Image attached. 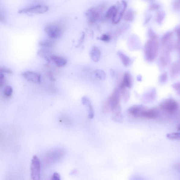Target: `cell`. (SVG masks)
<instances>
[{
    "label": "cell",
    "mask_w": 180,
    "mask_h": 180,
    "mask_svg": "<svg viewBox=\"0 0 180 180\" xmlns=\"http://www.w3.org/2000/svg\"><path fill=\"white\" fill-rule=\"evenodd\" d=\"M159 45L156 40H149L146 42L145 47V56L149 62H152L158 53Z\"/></svg>",
    "instance_id": "6da1fadb"
},
{
    "label": "cell",
    "mask_w": 180,
    "mask_h": 180,
    "mask_svg": "<svg viewBox=\"0 0 180 180\" xmlns=\"http://www.w3.org/2000/svg\"><path fill=\"white\" fill-rule=\"evenodd\" d=\"M120 99L119 91L117 89H115L108 98L107 102L104 105V111H108L109 110L112 111L115 107L120 105Z\"/></svg>",
    "instance_id": "7a4b0ae2"
},
{
    "label": "cell",
    "mask_w": 180,
    "mask_h": 180,
    "mask_svg": "<svg viewBox=\"0 0 180 180\" xmlns=\"http://www.w3.org/2000/svg\"><path fill=\"white\" fill-rule=\"evenodd\" d=\"M105 7V4H102L88 10L86 13V16L90 24H94L99 20Z\"/></svg>",
    "instance_id": "3957f363"
},
{
    "label": "cell",
    "mask_w": 180,
    "mask_h": 180,
    "mask_svg": "<svg viewBox=\"0 0 180 180\" xmlns=\"http://www.w3.org/2000/svg\"><path fill=\"white\" fill-rule=\"evenodd\" d=\"M41 163L37 156H33L31 165V176L32 180H40Z\"/></svg>",
    "instance_id": "277c9868"
},
{
    "label": "cell",
    "mask_w": 180,
    "mask_h": 180,
    "mask_svg": "<svg viewBox=\"0 0 180 180\" xmlns=\"http://www.w3.org/2000/svg\"><path fill=\"white\" fill-rule=\"evenodd\" d=\"M160 107L163 111L169 114L175 113L179 109V105L176 101L169 99L161 103Z\"/></svg>",
    "instance_id": "5b68a950"
},
{
    "label": "cell",
    "mask_w": 180,
    "mask_h": 180,
    "mask_svg": "<svg viewBox=\"0 0 180 180\" xmlns=\"http://www.w3.org/2000/svg\"><path fill=\"white\" fill-rule=\"evenodd\" d=\"M116 6V11L115 15L112 19V22L114 24H118L123 16L127 8V3L124 1H119Z\"/></svg>",
    "instance_id": "8992f818"
},
{
    "label": "cell",
    "mask_w": 180,
    "mask_h": 180,
    "mask_svg": "<svg viewBox=\"0 0 180 180\" xmlns=\"http://www.w3.org/2000/svg\"><path fill=\"white\" fill-rule=\"evenodd\" d=\"M44 31L52 39H58L62 34V28L56 24L47 25L44 29Z\"/></svg>",
    "instance_id": "52a82bcc"
},
{
    "label": "cell",
    "mask_w": 180,
    "mask_h": 180,
    "mask_svg": "<svg viewBox=\"0 0 180 180\" xmlns=\"http://www.w3.org/2000/svg\"><path fill=\"white\" fill-rule=\"evenodd\" d=\"M48 7L44 5H37L19 10V14L31 13L35 14H43L48 11Z\"/></svg>",
    "instance_id": "ba28073f"
},
{
    "label": "cell",
    "mask_w": 180,
    "mask_h": 180,
    "mask_svg": "<svg viewBox=\"0 0 180 180\" xmlns=\"http://www.w3.org/2000/svg\"><path fill=\"white\" fill-rule=\"evenodd\" d=\"M23 77L27 81L35 84H39L41 81V77L39 74L35 72L27 71L22 74Z\"/></svg>",
    "instance_id": "9c48e42d"
},
{
    "label": "cell",
    "mask_w": 180,
    "mask_h": 180,
    "mask_svg": "<svg viewBox=\"0 0 180 180\" xmlns=\"http://www.w3.org/2000/svg\"><path fill=\"white\" fill-rule=\"evenodd\" d=\"M159 114V112L156 108L145 109L141 112L139 117L149 119H155L158 117Z\"/></svg>",
    "instance_id": "30bf717a"
},
{
    "label": "cell",
    "mask_w": 180,
    "mask_h": 180,
    "mask_svg": "<svg viewBox=\"0 0 180 180\" xmlns=\"http://www.w3.org/2000/svg\"><path fill=\"white\" fill-rule=\"evenodd\" d=\"M132 86V79L131 74L127 72L125 73L122 81L119 86L120 90L125 89L126 88H130Z\"/></svg>",
    "instance_id": "8fae6325"
},
{
    "label": "cell",
    "mask_w": 180,
    "mask_h": 180,
    "mask_svg": "<svg viewBox=\"0 0 180 180\" xmlns=\"http://www.w3.org/2000/svg\"><path fill=\"white\" fill-rule=\"evenodd\" d=\"M82 104L86 106L88 108V118L92 119L94 117V113L93 107L90 99L87 97L84 96L82 99Z\"/></svg>",
    "instance_id": "7c38bea8"
},
{
    "label": "cell",
    "mask_w": 180,
    "mask_h": 180,
    "mask_svg": "<svg viewBox=\"0 0 180 180\" xmlns=\"http://www.w3.org/2000/svg\"><path fill=\"white\" fill-rule=\"evenodd\" d=\"M144 106L141 105L132 106L129 108L128 111L129 113L134 117H139L141 112L145 109Z\"/></svg>",
    "instance_id": "4fadbf2b"
},
{
    "label": "cell",
    "mask_w": 180,
    "mask_h": 180,
    "mask_svg": "<svg viewBox=\"0 0 180 180\" xmlns=\"http://www.w3.org/2000/svg\"><path fill=\"white\" fill-rule=\"evenodd\" d=\"M91 59L95 62H98L101 58V52L99 48L96 46L92 48L90 52Z\"/></svg>",
    "instance_id": "5bb4252c"
},
{
    "label": "cell",
    "mask_w": 180,
    "mask_h": 180,
    "mask_svg": "<svg viewBox=\"0 0 180 180\" xmlns=\"http://www.w3.org/2000/svg\"><path fill=\"white\" fill-rule=\"evenodd\" d=\"M50 59L51 61H52L58 67L64 66L67 64V61L66 59L62 57L52 55L51 56Z\"/></svg>",
    "instance_id": "9a60e30c"
},
{
    "label": "cell",
    "mask_w": 180,
    "mask_h": 180,
    "mask_svg": "<svg viewBox=\"0 0 180 180\" xmlns=\"http://www.w3.org/2000/svg\"><path fill=\"white\" fill-rule=\"evenodd\" d=\"M180 63L179 61H177L173 63L171 67L170 74L171 77H174L179 73Z\"/></svg>",
    "instance_id": "2e32d148"
},
{
    "label": "cell",
    "mask_w": 180,
    "mask_h": 180,
    "mask_svg": "<svg viewBox=\"0 0 180 180\" xmlns=\"http://www.w3.org/2000/svg\"><path fill=\"white\" fill-rule=\"evenodd\" d=\"M117 54L121 60L122 61V64L125 67L128 66L130 62V58L120 51H118L117 52Z\"/></svg>",
    "instance_id": "e0dca14e"
},
{
    "label": "cell",
    "mask_w": 180,
    "mask_h": 180,
    "mask_svg": "<svg viewBox=\"0 0 180 180\" xmlns=\"http://www.w3.org/2000/svg\"><path fill=\"white\" fill-rule=\"evenodd\" d=\"M38 54L39 56L46 59L48 62H50V58L52 55L49 51L45 49H41L38 52Z\"/></svg>",
    "instance_id": "ac0fdd59"
},
{
    "label": "cell",
    "mask_w": 180,
    "mask_h": 180,
    "mask_svg": "<svg viewBox=\"0 0 180 180\" xmlns=\"http://www.w3.org/2000/svg\"><path fill=\"white\" fill-rule=\"evenodd\" d=\"M123 18L124 20L127 22H132L134 18V13L133 10L130 9L128 10L124 14Z\"/></svg>",
    "instance_id": "d6986e66"
},
{
    "label": "cell",
    "mask_w": 180,
    "mask_h": 180,
    "mask_svg": "<svg viewBox=\"0 0 180 180\" xmlns=\"http://www.w3.org/2000/svg\"><path fill=\"white\" fill-rule=\"evenodd\" d=\"M116 6L113 5L111 6L109 9L107 11L105 15V18L106 19L113 18L114 15H115L116 11Z\"/></svg>",
    "instance_id": "ffe728a7"
},
{
    "label": "cell",
    "mask_w": 180,
    "mask_h": 180,
    "mask_svg": "<svg viewBox=\"0 0 180 180\" xmlns=\"http://www.w3.org/2000/svg\"><path fill=\"white\" fill-rule=\"evenodd\" d=\"M40 46L46 48H52L55 46V42L52 39H46L43 40L39 42Z\"/></svg>",
    "instance_id": "44dd1931"
},
{
    "label": "cell",
    "mask_w": 180,
    "mask_h": 180,
    "mask_svg": "<svg viewBox=\"0 0 180 180\" xmlns=\"http://www.w3.org/2000/svg\"><path fill=\"white\" fill-rule=\"evenodd\" d=\"M173 34L172 32H169L165 34L161 39V42L163 46H165L166 44H168L173 36Z\"/></svg>",
    "instance_id": "7402d4cb"
},
{
    "label": "cell",
    "mask_w": 180,
    "mask_h": 180,
    "mask_svg": "<svg viewBox=\"0 0 180 180\" xmlns=\"http://www.w3.org/2000/svg\"><path fill=\"white\" fill-rule=\"evenodd\" d=\"M165 16H166V13L164 11H161L158 12L156 17V22L158 24H161L164 20Z\"/></svg>",
    "instance_id": "603a6c76"
},
{
    "label": "cell",
    "mask_w": 180,
    "mask_h": 180,
    "mask_svg": "<svg viewBox=\"0 0 180 180\" xmlns=\"http://www.w3.org/2000/svg\"><path fill=\"white\" fill-rule=\"evenodd\" d=\"M95 75L101 80H105L106 77V75L105 72L102 70L97 69L94 71Z\"/></svg>",
    "instance_id": "cb8c5ba5"
},
{
    "label": "cell",
    "mask_w": 180,
    "mask_h": 180,
    "mask_svg": "<svg viewBox=\"0 0 180 180\" xmlns=\"http://www.w3.org/2000/svg\"><path fill=\"white\" fill-rule=\"evenodd\" d=\"M112 116V119L114 122H121L123 120V116L121 113L113 114Z\"/></svg>",
    "instance_id": "d4e9b609"
},
{
    "label": "cell",
    "mask_w": 180,
    "mask_h": 180,
    "mask_svg": "<svg viewBox=\"0 0 180 180\" xmlns=\"http://www.w3.org/2000/svg\"><path fill=\"white\" fill-rule=\"evenodd\" d=\"M167 138L172 140H179L180 139V133L178 132L169 133L166 135Z\"/></svg>",
    "instance_id": "484cf974"
},
{
    "label": "cell",
    "mask_w": 180,
    "mask_h": 180,
    "mask_svg": "<svg viewBox=\"0 0 180 180\" xmlns=\"http://www.w3.org/2000/svg\"><path fill=\"white\" fill-rule=\"evenodd\" d=\"M122 94L123 99L125 102L126 103L130 97V93L128 91L125 89L122 90Z\"/></svg>",
    "instance_id": "4316f807"
},
{
    "label": "cell",
    "mask_w": 180,
    "mask_h": 180,
    "mask_svg": "<svg viewBox=\"0 0 180 180\" xmlns=\"http://www.w3.org/2000/svg\"><path fill=\"white\" fill-rule=\"evenodd\" d=\"M168 73L165 72L163 73L161 75H160L159 81L160 83L162 84L165 83L168 80Z\"/></svg>",
    "instance_id": "83f0119b"
},
{
    "label": "cell",
    "mask_w": 180,
    "mask_h": 180,
    "mask_svg": "<svg viewBox=\"0 0 180 180\" xmlns=\"http://www.w3.org/2000/svg\"><path fill=\"white\" fill-rule=\"evenodd\" d=\"M13 92V90L11 86H8L5 88L4 90V94L6 96L10 97L11 96Z\"/></svg>",
    "instance_id": "f1b7e54d"
},
{
    "label": "cell",
    "mask_w": 180,
    "mask_h": 180,
    "mask_svg": "<svg viewBox=\"0 0 180 180\" xmlns=\"http://www.w3.org/2000/svg\"><path fill=\"white\" fill-rule=\"evenodd\" d=\"M149 35L150 40H156L158 38V36L152 29H150L149 30Z\"/></svg>",
    "instance_id": "f546056e"
},
{
    "label": "cell",
    "mask_w": 180,
    "mask_h": 180,
    "mask_svg": "<svg viewBox=\"0 0 180 180\" xmlns=\"http://www.w3.org/2000/svg\"><path fill=\"white\" fill-rule=\"evenodd\" d=\"M60 122L63 123L70 124L71 123V120L70 118L66 116H62L60 118Z\"/></svg>",
    "instance_id": "4dcf8cb0"
},
{
    "label": "cell",
    "mask_w": 180,
    "mask_h": 180,
    "mask_svg": "<svg viewBox=\"0 0 180 180\" xmlns=\"http://www.w3.org/2000/svg\"><path fill=\"white\" fill-rule=\"evenodd\" d=\"M160 61L161 64L163 66H166L168 65V60L167 57L163 55L160 57Z\"/></svg>",
    "instance_id": "1f68e13d"
},
{
    "label": "cell",
    "mask_w": 180,
    "mask_h": 180,
    "mask_svg": "<svg viewBox=\"0 0 180 180\" xmlns=\"http://www.w3.org/2000/svg\"><path fill=\"white\" fill-rule=\"evenodd\" d=\"M173 9L176 11H178L180 8V1L179 0H176L173 3Z\"/></svg>",
    "instance_id": "d6a6232c"
},
{
    "label": "cell",
    "mask_w": 180,
    "mask_h": 180,
    "mask_svg": "<svg viewBox=\"0 0 180 180\" xmlns=\"http://www.w3.org/2000/svg\"><path fill=\"white\" fill-rule=\"evenodd\" d=\"M0 73L4 74L6 73L8 74H12V71L10 69L4 67H0Z\"/></svg>",
    "instance_id": "836d02e7"
},
{
    "label": "cell",
    "mask_w": 180,
    "mask_h": 180,
    "mask_svg": "<svg viewBox=\"0 0 180 180\" xmlns=\"http://www.w3.org/2000/svg\"><path fill=\"white\" fill-rule=\"evenodd\" d=\"M5 83V77L3 74L0 73V88L3 87Z\"/></svg>",
    "instance_id": "e575fe53"
},
{
    "label": "cell",
    "mask_w": 180,
    "mask_h": 180,
    "mask_svg": "<svg viewBox=\"0 0 180 180\" xmlns=\"http://www.w3.org/2000/svg\"><path fill=\"white\" fill-rule=\"evenodd\" d=\"M159 4L156 3H152L149 6V9L150 10L154 11L157 10L160 7Z\"/></svg>",
    "instance_id": "d590c367"
},
{
    "label": "cell",
    "mask_w": 180,
    "mask_h": 180,
    "mask_svg": "<svg viewBox=\"0 0 180 180\" xmlns=\"http://www.w3.org/2000/svg\"><path fill=\"white\" fill-rule=\"evenodd\" d=\"M111 39V37L109 35L104 34L99 38V39L104 42H109Z\"/></svg>",
    "instance_id": "8d00e7d4"
},
{
    "label": "cell",
    "mask_w": 180,
    "mask_h": 180,
    "mask_svg": "<svg viewBox=\"0 0 180 180\" xmlns=\"http://www.w3.org/2000/svg\"><path fill=\"white\" fill-rule=\"evenodd\" d=\"M50 180H61L60 175L58 173L55 172L53 174Z\"/></svg>",
    "instance_id": "74e56055"
},
{
    "label": "cell",
    "mask_w": 180,
    "mask_h": 180,
    "mask_svg": "<svg viewBox=\"0 0 180 180\" xmlns=\"http://www.w3.org/2000/svg\"><path fill=\"white\" fill-rule=\"evenodd\" d=\"M180 83L179 82H177L173 84L172 86L173 88L177 91V92L180 93Z\"/></svg>",
    "instance_id": "f35d334b"
},
{
    "label": "cell",
    "mask_w": 180,
    "mask_h": 180,
    "mask_svg": "<svg viewBox=\"0 0 180 180\" xmlns=\"http://www.w3.org/2000/svg\"><path fill=\"white\" fill-rule=\"evenodd\" d=\"M48 76L49 79L52 81H54L55 79L53 75V74L51 71H49L48 73Z\"/></svg>",
    "instance_id": "ab89813d"
},
{
    "label": "cell",
    "mask_w": 180,
    "mask_h": 180,
    "mask_svg": "<svg viewBox=\"0 0 180 180\" xmlns=\"http://www.w3.org/2000/svg\"><path fill=\"white\" fill-rule=\"evenodd\" d=\"M5 18L3 14L1 11H0V22H4Z\"/></svg>",
    "instance_id": "60d3db41"
},
{
    "label": "cell",
    "mask_w": 180,
    "mask_h": 180,
    "mask_svg": "<svg viewBox=\"0 0 180 180\" xmlns=\"http://www.w3.org/2000/svg\"><path fill=\"white\" fill-rule=\"evenodd\" d=\"M152 17V16L151 15H150L147 17V18L146 19L144 23L145 25L147 24V23L149 22L150 20H151Z\"/></svg>",
    "instance_id": "b9f144b4"
},
{
    "label": "cell",
    "mask_w": 180,
    "mask_h": 180,
    "mask_svg": "<svg viewBox=\"0 0 180 180\" xmlns=\"http://www.w3.org/2000/svg\"><path fill=\"white\" fill-rule=\"evenodd\" d=\"M175 33H176L178 37V38H179L180 36V27H177L176 29L175 30Z\"/></svg>",
    "instance_id": "7bdbcfd3"
},
{
    "label": "cell",
    "mask_w": 180,
    "mask_h": 180,
    "mask_svg": "<svg viewBox=\"0 0 180 180\" xmlns=\"http://www.w3.org/2000/svg\"><path fill=\"white\" fill-rule=\"evenodd\" d=\"M110 73H111V75L112 76V77H113L114 76V71L113 70H111L110 71Z\"/></svg>",
    "instance_id": "ee69618b"
},
{
    "label": "cell",
    "mask_w": 180,
    "mask_h": 180,
    "mask_svg": "<svg viewBox=\"0 0 180 180\" xmlns=\"http://www.w3.org/2000/svg\"><path fill=\"white\" fill-rule=\"evenodd\" d=\"M141 78H142V77H141V75L138 76L137 77V80H138V81H141Z\"/></svg>",
    "instance_id": "f6af8a7d"
},
{
    "label": "cell",
    "mask_w": 180,
    "mask_h": 180,
    "mask_svg": "<svg viewBox=\"0 0 180 180\" xmlns=\"http://www.w3.org/2000/svg\"><path fill=\"white\" fill-rule=\"evenodd\" d=\"M177 129L178 130V131H179V130H180V126H179V125L177 127Z\"/></svg>",
    "instance_id": "bcb514c9"
}]
</instances>
